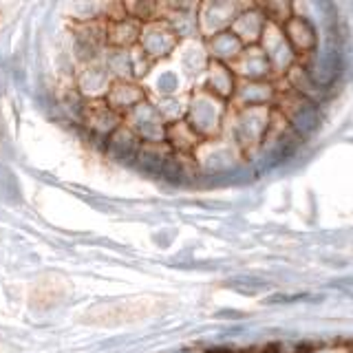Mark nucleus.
<instances>
[{
	"label": "nucleus",
	"mask_w": 353,
	"mask_h": 353,
	"mask_svg": "<svg viewBox=\"0 0 353 353\" xmlns=\"http://www.w3.org/2000/svg\"><path fill=\"white\" fill-rule=\"evenodd\" d=\"M225 102L223 99L214 97L212 93H205L199 102H194V108H192V119L188 121L194 132L199 137L203 135H214L221 126V119H223V113H225Z\"/></svg>",
	"instance_id": "nucleus-4"
},
{
	"label": "nucleus",
	"mask_w": 353,
	"mask_h": 353,
	"mask_svg": "<svg viewBox=\"0 0 353 353\" xmlns=\"http://www.w3.org/2000/svg\"><path fill=\"white\" fill-rule=\"evenodd\" d=\"M168 141L172 143L174 148H179V150H192L194 146H199V137L196 132H194V128L188 124V121H176V124H172L170 128H168Z\"/></svg>",
	"instance_id": "nucleus-13"
},
{
	"label": "nucleus",
	"mask_w": 353,
	"mask_h": 353,
	"mask_svg": "<svg viewBox=\"0 0 353 353\" xmlns=\"http://www.w3.org/2000/svg\"><path fill=\"white\" fill-rule=\"evenodd\" d=\"M245 5H234V3H212V5H205L201 9V29L203 33H208V38L216 36V33H223L230 31L232 22L234 18L241 14V9Z\"/></svg>",
	"instance_id": "nucleus-9"
},
{
	"label": "nucleus",
	"mask_w": 353,
	"mask_h": 353,
	"mask_svg": "<svg viewBox=\"0 0 353 353\" xmlns=\"http://www.w3.org/2000/svg\"><path fill=\"white\" fill-rule=\"evenodd\" d=\"M232 71L236 73L239 80H252V82H270L274 77L272 64L261 47L243 49L239 60L232 64Z\"/></svg>",
	"instance_id": "nucleus-6"
},
{
	"label": "nucleus",
	"mask_w": 353,
	"mask_h": 353,
	"mask_svg": "<svg viewBox=\"0 0 353 353\" xmlns=\"http://www.w3.org/2000/svg\"><path fill=\"white\" fill-rule=\"evenodd\" d=\"M239 77L232 71V66L221 64V62H212L208 71V93H212L219 99H232L236 91Z\"/></svg>",
	"instance_id": "nucleus-10"
},
{
	"label": "nucleus",
	"mask_w": 353,
	"mask_h": 353,
	"mask_svg": "<svg viewBox=\"0 0 353 353\" xmlns=\"http://www.w3.org/2000/svg\"><path fill=\"white\" fill-rule=\"evenodd\" d=\"M281 29L285 33L287 42H290V47L298 55V60L305 58V55H309V53H314L318 36H316V27L312 25V20L309 18L294 14Z\"/></svg>",
	"instance_id": "nucleus-8"
},
{
	"label": "nucleus",
	"mask_w": 353,
	"mask_h": 353,
	"mask_svg": "<svg viewBox=\"0 0 353 353\" xmlns=\"http://www.w3.org/2000/svg\"><path fill=\"white\" fill-rule=\"evenodd\" d=\"M259 47L263 49L265 55H268L274 75L285 77V73L298 62V55L290 47V42H287L283 29L276 27V25H270V22H268V29H265L263 38L259 42Z\"/></svg>",
	"instance_id": "nucleus-3"
},
{
	"label": "nucleus",
	"mask_w": 353,
	"mask_h": 353,
	"mask_svg": "<svg viewBox=\"0 0 353 353\" xmlns=\"http://www.w3.org/2000/svg\"><path fill=\"white\" fill-rule=\"evenodd\" d=\"M62 298H64V283L60 279H42V281H38V285L33 287V292H31L33 305L40 309L58 305Z\"/></svg>",
	"instance_id": "nucleus-12"
},
{
	"label": "nucleus",
	"mask_w": 353,
	"mask_h": 353,
	"mask_svg": "<svg viewBox=\"0 0 353 353\" xmlns=\"http://www.w3.org/2000/svg\"><path fill=\"white\" fill-rule=\"evenodd\" d=\"M274 108H239L234 119V137L243 150L259 148L268 135Z\"/></svg>",
	"instance_id": "nucleus-2"
},
{
	"label": "nucleus",
	"mask_w": 353,
	"mask_h": 353,
	"mask_svg": "<svg viewBox=\"0 0 353 353\" xmlns=\"http://www.w3.org/2000/svg\"><path fill=\"white\" fill-rule=\"evenodd\" d=\"M279 88L270 82H252V80H239L234 91L236 108H274Z\"/></svg>",
	"instance_id": "nucleus-7"
},
{
	"label": "nucleus",
	"mask_w": 353,
	"mask_h": 353,
	"mask_svg": "<svg viewBox=\"0 0 353 353\" xmlns=\"http://www.w3.org/2000/svg\"><path fill=\"white\" fill-rule=\"evenodd\" d=\"M161 303L150 298H137V301H117V303H99L91 307L84 316V323L97 327H117L126 323H139V320L152 318L161 312Z\"/></svg>",
	"instance_id": "nucleus-1"
},
{
	"label": "nucleus",
	"mask_w": 353,
	"mask_h": 353,
	"mask_svg": "<svg viewBox=\"0 0 353 353\" xmlns=\"http://www.w3.org/2000/svg\"><path fill=\"white\" fill-rule=\"evenodd\" d=\"M265 29H268V20H265L263 11L256 5H245L241 14L232 22L230 31L239 38L243 47H259Z\"/></svg>",
	"instance_id": "nucleus-5"
},
{
	"label": "nucleus",
	"mask_w": 353,
	"mask_h": 353,
	"mask_svg": "<svg viewBox=\"0 0 353 353\" xmlns=\"http://www.w3.org/2000/svg\"><path fill=\"white\" fill-rule=\"evenodd\" d=\"M210 49H212V55L216 58L214 62L232 66L239 60V55L243 53L245 47H243L232 31H223V33H216V36L210 38Z\"/></svg>",
	"instance_id": "nucleus-11"
}]
</instances>
